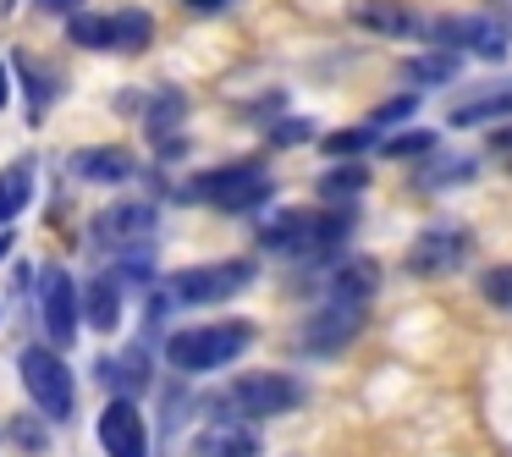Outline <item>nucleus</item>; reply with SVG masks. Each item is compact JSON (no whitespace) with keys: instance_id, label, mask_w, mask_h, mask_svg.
<instances>
[{"instance_id":"obj_1","label":"nucleus","mask_w":512,"mask_h":457,"mask_svg":"<svg viewBox=\"0 0 512 457\" xmlns=\"http://www.w3.org/2000/svg\"><path fill=\"white\" fill-rule=\"evenodd\" d=\"M347 237H353V210H287L259 232V243L287 259H303V254H331Z\"/></svg>"},{"instance_id":"obj_2","label":"nucleus","mask_w":512,"mask_h":457,"mask_svg":"<svg viewBox=\"0 0 512 457\" xmlns=\"http://www.w3.org/2000/svg\"><path fill=\"white\" fill-rule=\"evenodd\" d=\"M248 347H254V325L248 320L188 325V331H177L166 342V358H171V369H182V375H204V369L232 364L237 353H248Z\"/></svg>"},{"instance_id":"obj_3","label":"nucleus","mask_w":512,"mask_h":457,"mask_svg":"<svg viewBox=\"0 0 512 457\" xmlns=\"http://www.w3.org/2000/svg\"><path fill=\"white\" fill-rule=\"evenodd\" d=\"M270 193H276L270 171H265V166H254V160H243V166L204 171V177L188 188V199L215 204V210H259V204H265Z\"/></svg>"},{"instance_id":"obj_4","label":"nucleus","mask_w":512,"mask_h":457,"mask_svg":"<svg viewBox=\"0 0 512 457\" xmlns=\"http://www.w3.org/2000/svg\"><path fill=\"white\" fill-rule=\"evenodd\" d=\"M303 402V386L292 375H270V369H259V375H243L232 380V386L221 391V408L237 413V419H276V413L298 408Z\"/></svg>"},{"instance_id":"obj_5","label":"nucleus","mask_w":512,"mask_h":457,"mask_svg":"<svg viewBox=\"0 0 512 457\" xmlns=\"http://www.w3.org/2000/svg\"><path fill=\"white\" fill-rule=\"evenodd\" d=\"M259 265L254 259H221V265H193V270H177V276L166 281V292L177 303H221L232 298V292L254 287Z\"/></svg>"},{"instance_id":"obj_6","label":"nucleus","mask_w":512,"mask_h":457,"mask_svg":"<svg viewBox=\"0 0 512 457\" xmlns=\"http://www.w3.org/2000/svg\"><path fill=\"white\" fill-rule=\"evenodd\" d=\"M23 386L50 419H72V369L50 347H28L23 353Z\"/></svg>"},{"instance_id":"obj_7","label":"nucleus","mask_w":512,"mask_h":457,"mask_svg":"<svg viewBox=\"0 0 512 457\" xmlns=\"http://www.w3.org/2000/svg\"><path fill=\"white\" fill-rule=\"evenodd\" d=\"M358 325H364V303H336V298H325V309L314 314L309 325H303V353H320V358L342 353V347L358 336Z\"/></svg>"},{"instance_id":"obj_8","label":"nucleus","mask_w":512,"mask_h":457,"mask_svg":"<svg viewBox=\"0 0 512 457\" xmlns=\"http://www.w3.org/2000/svg\"><path fill=\"white\" fill-rule=\"evenodd\" d=\"M39 303H45V331L56 347H72L78 342V287L61 265H50L39 276Z\"/></svg>"},{"instance_id":"obj_9","label":"nucleus","mask_w":512,"mask_h":457,"mask_svg":"<svg viewBox=\"0 0 512 457\" xmlns=\"http://www.w3.org/2000/svg\"><path fill=\"white\" fill-rule=\"evenodd\" d=\"M468 259V232L463 226H430L419 243L408 248V270L413 276H446Z\"/></svg>"},{"instance_id":"obj_10","label":"nucleus","mask_w":512,"mask_h":457,"mask_svg":"<svg viewBox=\"0 0 512 457\" xmlns=\"http://www.w3.org/2000/svg\"><path fill=\"white\" fill-rule=\"evenodd\" d=\"M100 446L111 457H149V430L138 419V408L127 397H116L111 408L100 413Z\"/></svg>"},{"instance_id":"obj_11","label":"nucleus","mask_w":512,"mask_h":457,"mask_svg":"<svg viewBox=\"0 0 512 457\" xmlns=\"http://www.w3.org/2000/svg\"><path fill=\"white\" fill-rule=\"evenodd\" d=\"M155 232V204H111L94 221V243L100 248H138Z\"/></svg>"},{"instance_id":"obj_12","label":"nucleus","mask_w":512,"mask_h":457,"mask_svg":"<svg viewBox=\"0 0 512 457\" xmlns=\"http://www.w3.org/2000/svg\"><path fill=\"white\" fill-rule=\"evenodd\" d=\"M353 23L364 34H380V39H408V34H424L413 23V12H402L397 0H353Z\"/></svg>"},{"instance_id":"obj_13","label":"nucleus","mask_w":512,"mask_h":457,"mask_svg":"<svg viewBox=\"0 0 512 457\" xmlns=\"http://www.w3.org/2000/svg\"><path fill=\"white\" fill-rule=\"evenodd\" d=\"M72 171H78L83 182H127V177H133V155H127V149H116V144L78 149V155H72Z\"/></svg>"},{"instance_id":"obj_14","label":"nucleus","mask_w":512,"mask_h":457,"mask_svg":"<svg viewBox=\"0 0 512 457\" xmlns=\"http://www.w3.org/2000/svg\"><path fill=\"white\" fill-rule=\"evenodd\" d=\"M375 287H380V265H375V259H347V265L331 276V287H325V292H331L336 303H364V309H369Z\"/></svg>"},{"instance_id":"obj_15","label":"nucleus","mask_w":512,"mask_h":457,"mask_svg":"<svg viewBox=\"0 0 512 457\" xmlns=\"http://www.w3.org/2000/svg\"><path fill=\"white\" fill-rule=\"evenodd\" d=\"M34 182H39L34 160H12V166L0 171V221H17L34 204Z\"/></svg>"},{"instance_id":"obj_16","label":"nucleus","mask_w":512,"mask_h":457,"mask_svg":"<svg viewBox=\"0 0 512 457\" xmlns=\"http://www.w3.org/2000/svg\"><path fill=\"white\" fill-rule=\"evenodd\" d=\"M193 446L199 457H259V435L248 424H210Z\"/></svg>"},{"instance_id":"obj_17","label":"nucleus","mask_w":512,"mask_h":457,"mask_svg":"<svg viewBox=\"0 0 512 457\" xmlns=\"http://www.w3.org/2000/svg\"><path fill=\"white\" fill-rule=\"evenodd\" d=\"M83 314H89L94 331H116V320H122V292H116L111 276H100L89 287V298H83Z\"/></svg>"},{"instance_id":"obj_18","label":"nucleus","mask_w":512,"mask_h":457,"mask_svg":"<svg viewBox=\"0 0 512 457\" xmlns=\"http://www.w3.org/2000/svg\"><path fill=\"white\" fill-rule=\"evenodd\" d=\"M490 116H512V89H490V94H479V100H468V105H457L452 111V127H479V122H490Z\"/></svg>"},{"instance_id":"obj_19","label":"nucleus","mask_w":512,"mask_h":457,"mask_svg":"<svg viewBox=\"0 0 512 457\" xmlns=\"http://www.w3.org/2000/svg\"><path fill=\"white\" fill-rule=\"evenodd\" d=\"M364 188H369L364 160H353V166H336V171H325V177H320V199H331V204L353 199V193H364Z\"/></svg>"},{"instance_id":"obj_20","label":"nucleus","mask_w":512,"mask_h":457,"mask_svg":"<svg viewBox=\"0 0 512 457\" xmlns=\"http://www.w3.org/2000/svg\"><path fill=\"white\" fill-rule=\"evenodd\" d=\"M67 39H72V45H83V50H116V23H111V17H72Z\"/></svg>"},{"instance_id":"obj_21","label":"nucleus","mask_w":512,"mask_h":457,"mask_svg":"<svg viewBox=\"0 0 512 457\" xmlns=\"http://www.w3.org/2000/svg\"><path fill=\"white\" fill-rule=\"evenodd\" d=\"M116 50H144L149 39H155V23H149V12H116Z\"/></svg>"},{"instance_id":"obj_22","label":"nucleus","mask_w":512,"mask_h":457,"mask_svg":"<svg viewBox=\"0 0 512 457\" xmlns=\"http://www.w3.org/2000/svg\"><path fill=\"white\" fill-rule=\"evenodd\" d=\"M369 144H375V127H342V133H331L320 149H325L331 160H342V155H364Z\"/></svg>"},{"instance_id":"obj_23","label":"nucleus","mask_w":512,"mask_h":457,"mask_svg":"<svg viewBox=\"0 0 512 457\" xmlns=\"http://www.w3.org/2000/svg\"><path fill=\"white\" fill-rule=\"evenodd\" d=\"M402 72H408L413 83H446L457 72V56H419V61H408Z\"/></svg>"},{"instance_id":"obj_24","label":"nucleus","mask_w":512,"mask_h":457,"mask_svg":"<svg viewBox=\"0 0 512 457\" xmlns=\"http://www.w3.org/2000/svg\"><path fill=\"white\" fill-rule=\"evenodd\" d=\"M479 292H485L496 309H512V265H496L485 270V281H479Z\"/></svg>"},{"instance_id":"obj_25","label":"nucleus","mask_w":512,"mask_h":457,"mask_svg":"<svg viewBox=\"0 0 512 457\" xmlns=\"http://www.w3.org/2000/svg\"><path fill=\"white\" fill-rule=\"evenodd\" d=\"M430 149H435V133H402L397 144H391V155L408 160V155H430Z\"/></svg>"},{"instance_id":"obj_26","label":"nucleus","mask_w":512,"mask_h":457,"mask_svg":"<svg viewBox=\"0 0 512 457\" xmlns=\"http://www.w3.org/2000/svg\"><path fill=\"white\" fill-rule=\"evenodd\" d=\"M413 105H419V100H413V94H402V100H386V105H380V111H375V127L408 122V116H413Z\"/></svg>"},{"instance_id":"obj_27","label":"nucleus","mask_w":512,"mask_h":457,"mask_svg":"<svg viewBox=\"0 0 512 457\" xmlns=\"http://www.w3.org/2000/svg\"><path fill=\"white\" fill-rule=\"evenodd\" d=\"M144 380H149V358H144V353H138V347H133V353L122 358V386H127V391H138V386H144Z\"/></svg>"},{"instance_id":"obj_28","label":"nucleus","mask_w":512,"mask_h":457,"mask_svg":"<svg viewBox=\"0 0 512 457\" xmlns=\"http://www.w3.org/2000/svg\"><path fill=\"white\" fill-rule=\"evenodd\" d=\"M474 177V160H457V166H435V171H424V182L430 188H441V182H468Z\"/></svg>"},{"instance_id":"obj_29","label":"nucleus","mask_w":512,"mask_h":457,"mask_svg":"<svg viewBox=\"0 0 512 457\" xmlns=\"http://www.w3.org/2000/svg\"><path fill=\"white\" fill-rule=\"evenodd\" d=\"M177 111H182V100H177V94H166V100H160V111L149 116V133H155V138H166V127L177 122Z\"/></svg>"},{"instance_id":"obj_30","label":"nucleus","mask_w":512,"mask_h":457,"mask_svg":"<svg viewBox=\"0 0 512 457\" xmlns=\"http://www.w3.org/2000/svg\"><path fill=\"white\" fill-rule=\"evenodd\" d=\"M270 138H276V144H303V138H309V122H281V127H270Z\"/></svg>"},{"instance_id":"obj_31","label":"nucleus","mask_w":512,"mask_h":457,"mask_svg":"<svg viewBox=\"0 0 512 457\" xmlns=\"http://www.w3.org/2000/svg\"><path fill=\"white\" fill-rule=\"evenodd\" d=\"M17 441H23V446H45V430H34V419H23V424H17Z\"/></svg>"},{"instance_id":"obj_32","label":"nucleus","mask_w":512,"mask_h":457,"mask_svg":"<svg viewBox=\"0 0 512 457\" xmlns=\"http://www.w3.org/2000/svg\"><path fill=\"white\" fill-rule=\"evenodd\" d=\"M188 6H193V12H221L226 0H188Z\"/></svg>"},{"instance_id":"obj_33","label":"nucleus","mask_w":512,"mask_h":457,"mask_svg":"<svg viewBox=\"0 0 512 457\" xmlns=\"http://www.w3.org/2000/svg\"><path fill=\"white\" fill-rule=\"evenodd\" d=\"M6 100H12V83H6V67H0V111H6Z\"/></svg>"},{"instance_id":"obj_34","label":"nucleus","mask_w":512,"mask_h":457,"mask_svg":"<svg viewBox=\"0 0 512 457\" xmlns=\"http://www.w3.org/2000/svg\"><path fill=\"white\" fill-rule=\"evenodd\" d=\"M39 6H50V12H72L78 0H39Z\"/></svg>"},{"instance_id":"obj_35","label":"nucleus","mask_w":512,"mask_h":457,"mask_svg":"<svg viewBox=\"0 0 512 457\" xmlns=\"http://www.w3.org/2000/svg\"><path fill=\"white\" fill-rule=\"evenodd\" d=\"M6 248H12V237H0V254H6Z\"/></svg>"}]
</instances>
